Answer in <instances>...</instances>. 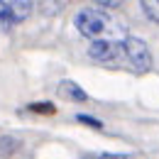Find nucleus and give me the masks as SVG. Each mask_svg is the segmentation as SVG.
<instances>
[{
  "instance_id": "1",
  "label": "nucleus",
  "mask_w": 159,
  "mask_h": 159,
  "mask_svg": "<svg viewBox=\"0 0 159 159\" xmlns=\"http://www.w3.org/2000/svg\"><path fill=\"white\" fill-rule=\"evenodd\" d=\"M74 25H76V30H79L83 37H91L93 42L103 39L108 32H113V27H115V22L110 20V15H105V12H100V10H93V7H86V10H81L79 15L74 17Z\"/></svg>"
},
{
  "instance_id": "2",
  "label": "nucleus",
  "mask_w": 159,
  "mask_h": 159,
  "mask_svg": "<svg viewBox=\"0 0 159 159\" xmlns=\"http://www.w3.org/2000/svg\"><path fill=\"white\" fill-rule=\"evenodd\" d=\"M32 12V2L25 0H0V32H7L10 27L27 20Z\"/></svg>"
},
{
  "instance_id": "3",
  "label": "nucleus",
  "mask_w": 159,
  "mask_h": 159,
  "mask_svg": "<svg viewBox=\"0 0 159 159\" xmlns=\"http://www.w3.org/2000/svg\"><path fill=\"white\" fill-rule=\"evenodd\" d=\"M122 52L130 59V64L137 71H149L152 69V52L147 47V42H142L139 37H127L122 39Z\"/></svg>"
},
{
  "instance_id": "4",
  "label": "nucleus",
  "mask_w": 159,
  "mask_h": 159,
  "mask_svg": "<svg viewBox=\"0 0 159 159\" xmlns=\"http://www.w3.org/2000/svg\"><path fill=\"white\" fill-rule=\"evenodd\" d=\"M120 54H122V42L98 39V42H91V47H88V57L93 61H100V64H110Z\"/></svg>"
},
{
  "instance_id": "5",
  "label": "nucleus",
  "mask_w": 159,
  "mask_h": 159,
  "mask_svg": "<svg viewBox=\"0 0 159 159\" xmlns=\"http://www.w3.org/2000/svg\"><path fill=\"white\" fill-rule=\"evenodd\" d=\"M59 96L66 100H76V103H83V100H88V93L81 88L76 81H61L59 83Z\"/></svg>"
},
{
  "instance_id": "6",
  "label": "nucleus",
  "mask_w": 159,
  "mask_h": 159,
  "mask_svg": "<svg viewBox=\"0 0 159 159\" xmlns=\"http://www.w3.org/2000/svg\"><path fill=\"white\" fill-rule=\"evenodd\" d=\"M139 7L144 10V15H147L149 20L159 22V0H142V2H139Z\"/></svg>"
},
{
  "instance_id": "7",
  "label": "nucleus",
  "mask_w": 159,
  "mask_h": 159,
  "mask_svg": "<svg viewBox=\"0 0 159 159\" xmlns=\"http://www.w3.org/2000/svg\"><path fill=\"white\" fill-rule=\"evenodd\" d=\"M30 110H34V113H54V105L52 103H32V105H27Z\"/></svg>"
},
{
  "instance_id": "8",
  "label": "nucleus",
  "mask_w": 159,
  "mask_h": 159,
  "mask_svg": "<svg viewBox=\"0 0 159 159\" xmlns=\"http://www.w3.org/2000/svg\"><path fill=\"white\" fill-rule=\"evenodd\" d=\"M79 122H86V125H91V127H96V130L103 127V122L96 120V118H91V115H79Z\"/></svg>"
}]
</instances>
